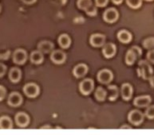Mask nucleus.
Wrapping results in <instances>:
<instances>
[{
	"mask_svg": "<svg viewBox=\"0 0 154 135\" xmlns=\"http://www.w3.org/2000/svg\"><path fill=\"white\" fill-rule=\"evenodd\" d=\"M137 72L138 76L142 77L144 80H149L152 76L153 70L146 60H140L138 64Z\"/></svg>",
	"mask_w": 154,
	"mask_h": 135,
	"instance_id": "f257e3e1",
	"label": "nucleus"
},
{
	"mask_svg": "<svg viewBox=\"0 0 154 135\" xmlns=\"http://www.w3.org/2000/svg\"><path fill=\"white\" fill-rule=\"evenodd\" d=\"M94 87V83L91 79H85L80 83L79 89L81 93L84 95H87L92 92Z\"/></svg>",
	"mask_w": 154,
	"mask_h": 135,
	"instance_id": "f03ea898",
	"label": "nucleus"
},
{
	"mask_svg": "<svg viewBox=\"0 0 154 135\" xmlns=\"http://www.w3.org/2000/svg\"><path fill=\"white\" fill-rule=\"evenodd\" d=\"M128 119L132 124H134L135 126H138L144 120V115L139 110H134L129 112V115H128Z\"/></svg>",
	"mask_w": 154,
	"mask_h": 135,
	"instance_id": "7ed1b4c3",
	"label": "nucleus"
},
{
	"mask_svg": "<svg viewBox=\"0 0 154 135\" xmlns=\"http://www.w3.org/2000/svg\"><path fill=\"white\" fill-rule=\"evenodd\" d=\"M26 95L30 98H35L39 94V87L35 84H27L23 87Z\"/></svg>",
	"mask_w": 154,
	"mask_h": 135,
	"instance_id": "20e7f679",
	"label": "nucleus"
},
{
	"mask_svg": "<svg viewBox=\"0 0 154 135\" xmlns=\"http://www.w3.org/2000/svg\"><path fill=\"white\" fill-rule=\"evenodd\" d=\"M113 78V75L112 72L108 69H103L98 72L97 74V80L99 82L102 84H109L112 81Z\"/></svg>",
	"mask_w": 154,
	"mask_h": 135,
	"instance_id": "39448f33",
	"label": "nucleus"
},
{
	"mask_svg": "<svg viewBox=\"0 0 154 135\" xmlns=\"http://www.w3.org/2000/svg\"><path fill=\"white\" fill-rule=\"evenodd\" d=\"M103 19L106 22L113 23L118 19V12L114 8L107 9L103 14Z\"/></svg>",
	"mask_w": 154,
	"mask_h": 135,
	"instance_id": "423d86ee",
	"label": "nucleus"
},
{
	"mask_svg": "<svg viewBox=\"0 0 154 135\" xmlns=\"http://www.w3.org/2000/svg\"><path fill=\"white\" fill-rule=\"evenodd\" d=\"M27 58L26 52L23 49H17L13 54V61L17 64H24Z\"/></svg>",
	"mask_w": 154,
	"mask_h": 135,
	"instance_id": "0eeeda50",
	"label": "nucleus"
},
{
	"mask_svg": "<svg viewBox=\"0 0 154 135\" xmlns=\"http://www.w3.org/2000/svg\"><path fill=\"white\" fill-rule=\"evenodd\" d=\"M105 41H106L105 35L100 34H92L90 38V44L94 47H101L102 45H104Z\"/></svg>",
	"mask_w": 154,
	"mask_h": 135,
	"instance_id": "6e6552de",
	"label": "nucleus"
},
{
	"mask_svg": "<svg viewBox=\"0 0 154 135\" xmlns=\"http://www.w3.org/2000/svg\"><path fill=\"white\" fill-rule=\"evenodd\" d=\"M66 58V56L65 53H63L61 50H55L51 53V59L54 64H60L64 63Z\"/></svg>",
	"mask_w": 154,
	"mask_h": 135,
	"instance_id": "1a4fd4ad",
	"label": "nucleus"
},
{
	"mask_svg": "<svg viewBox=\"0 0 154 135\" xmlns=\"http://www.w3.org/2000/svg\"><path fill=\"white\" fill-rule=\"evenodd\" d=\"M151 100L152 99L149 95H142V96L137 97L134 99V103L136 107H145L149 105Z\"/></svg>",
	"mask_w": 154,
	"mask_h": 135,
	"instance_id": "9d476101",
	"label": "nucleus"
},
{
	"mask_svg": "<svg viewBox=\"0 0 154 135\" xmlns=\"http://www.w3.org/2000/svg\"><path fill=\"white\" fill-rule=\"evenodd\" d=\"M102 53L105 57L111 58L115 55L116 46L113 43H107L104 45L102 48Z\"/></svg>",
	"mask_w": 154,
	"mask_h": 135,
	"instance_id": "9b49d317",
	"label": "nucleus"
},
{
	"mask_svg": "<svg viewBox=\"0 0 154 135\" xmlns=\"http://www.w3.org/2000/svg\"><path fill=\"white\" fill-rule=\"evenodd\" d=\"M23 102V98L18 92H13L9 95L8 104L11 107H19Z\"/></svg>",
	"mask_w": 154,
	"mask_h": 135,
	"instance_id": "f8f14e48",
	"label": "nucleus"
},
{
	"mask_svg": "<svg viewBox=\"0 0 154 135\" xmlns=\"http://www.w3.org/2000/svg\"><path fill=\"white\" fill-rule=\"evenodd\" d=\"M15 122H16L17 125L20 127H25L28 125L30 119L26 114L23 112L18 113L15 116Z\"/></svg>",
	"mask_w": 154,
	"mask_h": 135,
	"instance_id": "ddd939ff",
	"label": "nucleus"
},
{
	"mask_svg": "<svg viewBox=\"0 0 154 135\" xmlns=\"http://www.w3.org/2000/svg\"><path fill=\"white\" fill-rule=\"evenodd\" d=\"M88 67L85 64H78L73 70V74L74 76L77 78L83 77L85 74L87 73Z\"/></svg>",
	"mask_w": 154,
	"mask_h": 135,
	"instance_id": "4468645a",
	"label": "nucleus"
},
{
	"mask_svg": "<svg viewBox=\"0 0 154 135\" xmlns=\"http://www.w3.org/2000/svg\"><path fill=\"white\" fill-rule=\"evenodd\" d=\"M122 96L125 100H129L133 95V87L129 84H124L122 86Z\"/></svg>",
	"mask_w": 154,
	"mask_h": 135,
	"instance_id": "2eb2a0df",
	"label": "nucleus"
},
{
	"mask_svg": "<svg viewBox=\"0 0 154 135\" xmlns=\"http://www.w3.org/2000/svg\"><path fill=\"white\" fill-rule=\"evenodd\" d=\"M38 50L42 53H49L53 50L54 45L52 42L48 41H43L39 42L38 45Z\"/></svg>",
	"mask_w": 154,
	"mask_h": 135,
	"instance_id": "dca6fc26",
	"label": "nucleus"
},
{
	"mask_svg": "<svg viewBox=\"0 0 154 135\" xmlns=\"http://www.w3.org/2000/svg\"><path fill=\"white\" fill-rule=\"evenodd\" d=\"M117 38H118L120 41H122V43H129L132 40V35L129 31L123 30H121L117 34Z\"/></svg>",
	"mask_w": 154,
	"mask_h": 135,
	"instance_id": "f3484780",
	"label": "nucleus"
},
{
	"mask_svg": "<svg viewBox=\"0 0 154 135\" xmlns=\"http://www.w3.org/2000/svg\"><path fill=\"white\" fill-rule=\"evenodd\" d=\"M30 61L32 62L33 64H41L42 62L43 61V54L41 53L40 51H34L32 53L30 54Z\"/></svg>",
	"mask_w": 154,
	"mask_h": 135,
	"instance_id": "a211bd4d",
	"label": "nucleus"
},
{
	"mask_svg": "<svg viewBox=\"0 0 154 135\" xmlns=\"http://www.w3.org/2000/svg\"><path fill=\"white\" fill-rule=\"evenodd\" d=\"M12 128V121L9 117L2 116L0 118V129L10 130Z\"/></svg>",
	"mask_w": 154,
	"mask_h": 135,
	"instance_id": "6ab92c4d",
	"label": "nucleus"
},
{
	"mask_svg": "<svg viewBox=\"0 0 154 135\" xmlns=\"http://www.w3.org/2000/svg\"><path fill=\"white\" fill-rule=\"evenodd\" d=\"M70 38L67 34L60 35L58 37V44L62 48H67L70 45Z\"/></svg>",
	"mask_w": 154,
	"mask_h": 135,
	"instance_id": "aec40b11",
	"label": "nucleus"
},
{
	"mask_svg": "<svg viewBox=\"0 0 154 135\" xmlns=\"http://www.w3.org/2000/svg\"><path fill=\"white\" fill-rule=\"evenodd\" d=\"M10 80H11L12 82L17 83L20 80L21 78V71L17 68H14L10 71L9 73Z\"/></svg>",
	"mask_w": 154,
	"mask_h": 135,
	"instance_id": "412c9836",
	"label": "nucleus"
},
{
	"mask_svg": "<svg viewBox=\"0 0 154 135\" xmlns=\"http://www.w3.org/2000/svg\"><path fill=\"white\" fill-rule=\"evenodd\" d=\"M109 99L110 101H114L118 96V89L115 85H110L108 87Z\"/></svg>",
	"mask_w": 154,
	"mask_h": 135,
	"instance_id": "4be33fe9",
	"label": "nucleus"
},
{
	"mask_svg": "<svg viewBox=\"0 0 154 135\" xmlns=\"http://www.w3.org/2000/svg\"><path fill=\"white\" fill-rule=\"evenodd\" d=\"M95 98L98 101H103L105 100V98H106L107 95V92L103 87H97L95 91Z\"/></svg>",
	"mask_w": 154,
	"mask_h": 135,
	"instance_id": "5701e85b",
	"label": "nucleus"
},
{
	"mask_svg": "<svg viewBox=\"0 0 154 135\" xmlns=\"http://www.w3.org/2000/svg\"><path fill=\"white\" fill-rule=\"evenodd\" d=\"M137 55L136 53H134V51L132 50L131 48L129 49L126 53V57H125V62H126L127 64L129 65H132L133 64H134L136 59H137Z\"/></svg>",
	"mask_w": 154,
	"mask_h": 135,
	"instance_id": "b1692460",
	"label": "nucleus"
},
{
	"mask_svg": "<svg viewBox=\"0 0 154 135\" xmlns=\"http://www.w3.org/2000/svg\"><path fill=\"white\" fill-rule=\"evenodd\" d=\"M77 4H78L79 9L86 10L92 5V2H91V0H78Z\"/></svg>",
	"mask_w": 154,
	"mask_h": 135,
	"instance_id": "393cba45",
	"label": "nucleus"
},
{
	"mask_svg": "<svg viewBox=\"0 0 154 135\" xmlns=\"http://www.w3.org/2000/svg\"><path fill=\"white\" fill-rule=\"evenodd\" d=\"M126 3L133 9H137L141 6L142 0H126Z\"/></svg>",
	"mask_w": 154,
	"mask_h": 135,
	"instance_id": "a878e982",
	"label": "nucleus"
},
{
	"mask_svg": "<svg viewBox=\"0 0 154 135\" xmlns=\"http://www.w3.org/2000/svg\"><path fill=\"white\" fill-rule=\"evenodd\" d=\"M143 46L147 49L154 48V37H149L143 41Z\"/></svg>",
	"mask_w": 154,
	"mask_h": 135,
	"instance_id": "bb28decb",
	"label": "nucleus"
},
{
	"mask_svg": "<svg viewBox=\"0 0 154 135\" xmlns=\"http://www.w3.org/2000/svg\"><path fill=\"white\" fill-rule=\"evenodd\" d=\"M145 116L149 119H154V106H150L147 108L145 110Z\"/></svg>",
	"mask_w": 154,
	"mask_h": 135,
	"instance_id": "cd10ccee",
	"label": "nucleus"
},
{
	"mask_svg": "<svg viewBox=\"0 0 154 135\" xmlns=\"http://www.w3.org/2000/svg\"><path fill=\"white\" fill-rule=\"evenodd\" d=\"M85 12H86V14H87L88 15H90V16H95L97 14V8L94 6L91 5L90 7H89V8L85 10Z\"/></svg>",
	"mask_w": 154,
	"mask_h": 135,
	"instance_id": "c85d7f7f",
	"label": "nucleus"
},
{
	"mask_svg": "<svg viewBox=\"0 0 154 135\" xmlns=\"http://www.w3.org/2000/svg\"><path fill=\"white\" fill-rule=\"evenodd\" d=\"M109 0H95V4L97 7H104L108 4Z\"/></svg>",
	"mask_w": 154,
	"mask_h": 135,
	"instance_id": "c756f323",
	"label": "nucleus"
},
{
	"mask_svg": "<svg viewBox=\"0 0 154 135\" xmlns=\"http://www.w3.org/2000/svg\"><path fill=\"white\" fill-rule=\"evenodd\" d=\"M131 49L133 51H134V53H136V55H137V57H140V56H141V49H140L139 47H137V46H133L131 48Z\"/></svg>",
	"mask_w": 154,
	"mask_h": 135,
	"instance_id": "7c9ffc66",
	"label": "nucleus"
},
{
	"mask_svg": "<svg viewBox=\"0 0 154 135\" xmlns=\"http://www.w3.org/2000/svg\"><path fill=\"white\" fill-rule=\"evenodd\" d=\"M147 59L148 60H149L150 62H152V63L154 64V49L150 50L147 53Z\"/></svg>",
	"mask_w": 154,
	"mask_h": 135,
	"instance_id": "2f4dec72",
	"label": "nucleus"
},
{
	"mask_svg": "<svg viewBox=\"0 0 154 135\" xmlns=\"http://www.w3.org/2000/svg\"><path fill=\"white\" fill-rule=\"evenodd\" d=\"M6 95V89L0 85V101H2Z\"/></svg>",
	"mask_w": 154,
	"mask_h": 135,
	"instance_id": "473e14b6",
	"label": "nucleus"
},
{
	"mask_svg": "<svg viewBox=\"0 0 154 135\" xmlns=\"http://www.w3.org/2000/svg\"><path fill=\"white\" fill-rule=\"evenodd\" d=\"M51 2L53 3H55V4H58L59 6H63L66 3L67 0H51Z\"/></svg>",
	"mask_w": 154,
	"mask_h": 135,
	"instance_id": "72a5a7b5",
	"label": "nucleus"
},
{
	"mask_svg": "<svg viewBox=\"0 0 154 135\" xmlns=\"http://www.w3.org/2000/svg\"><path fill=\"white\" fill-rule=\"evenodd\" d=\"M6 70H7V68L3 64H1L0 63V77L2 76L6 72Z\"/></svg>",
	"mask_w": 154,
	"mask_h": 135,
	"instance_id": "f704fd0d",
	"label": "nucleus"
},
{
	"mask_svg": "<svg viewBox=\"0 0 154 135\" xmlns=\"http://www.w3.org/2000/svg\"><path fill=\"white\" fill-rule=\"evenodd\" d=\"M9 54H10V52L8 51L7 53H2L0 55V59H2V60H6L7 58L9 57Z\"/></svg>",
	"mask_w": 154,
	"mask_h": 135,
	"instance_id": "c9c22d12",
	"label": "nucleus"
},
{
	"mask_svg": "<svg viewBox=\"0 0 154 135\" xmlns=\"http://www.w3.org/2000/svg\"><path fill=\"white\" fill-rule=\"evenodd\" d=\"M22 2H24L25 4H33V3H35V2H36V0H21Z\"/></svg>",
	"mask_w": 154,
	"mask_h": 135,
	"instance_id": "e433bc0d",
	"label": "nucleus"
},
{
	"mask_svg": "<svg viewBox=\"0 0 154 135\" xmlns=\"http://www.w3.org/2000/svg\"><path fill=\"white\" fill-rule=\"evenodd\" d=\"M122 1H123V0H112V2H113L114 4H117V5L121 4V3L122 2Z\"/></svg>",
	"mask_w": 154,
	"mask_h": 135,
	"instance_id": "4c0bfd02",
	"label": "nucleus"
},
{
	"mask_svg": "<svg viewBox=\"0 0 154 135\" xmlns=\"http://www.w3.org/2000/svg\"><path fill=\"white\" fill-rule=\"evenodd\" d=\"M149 81H150V84L152 86V87H154V76H152V77L149 79Z\"/></svg>",
	"mask_w": 154,
	"mask_h": 135,
	"instance_id": "58836bf2",
	"label": "nucleus"
},
{
	"mask_svg": "<svg viewBox=\"0 0 154 135\" xmlns=\"http://www.w3.org/2000/svg\"><path fill=\"white\" fill-rule=\"evenodd\" d=\"M125 128L131 129V127H130V126H122V129H125Z\"/></svg>",
	"mask_w": 154,
	"mask_h": 135,
	"instance_id": "ea45409f",
	"label": "nucleus"
},
{
	"mask_svg": "<svg viewBox=\"0 0 154 135\" xmlns=\"http://www.w3.org/2000/svg\"><path fill=\"white\" fill-rule=\"evenodd\" d=\"M145 1H152V0H145Z\"/></svg>",
	"mask_w": 154,
	"mask_h": 135,
	"instance_id": "a19ab883",
	"label": "nucleus"
},
{
	"mask_svg": "<svg viewBox=\"0 0 154 135\" xmlns=\"http://www.w3.org/2000/svg\"><path fill=\"white\" fill-rule=\"evenodd\" d=\"M0 10H1V7H0Z\"/></svg>",
	"mask_w": 154,
	"mask_h": 135,
	"instance_id": "79ce46f5",
	"label": "nucleus"
}]
</instances>
